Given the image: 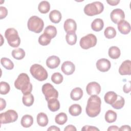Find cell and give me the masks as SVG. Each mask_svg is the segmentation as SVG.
I'll return each mask as SVG.
<instances>
[{"mask_svg":"<svg viewBox=\"0 0 131 131\" xmlns=\"http://www.w3.org/2000/svg\"><path fill=\"white\" fill-rule=\"evenodd\" d=\"M101 100L97 95H92L88 99L85 112L88 116L94 118L97 116L101 111Z\"/></svg>","mask_w":131,"mask_h":131,"instance_id":"cell-1","label":"cell"},{"mask_svg":"<svg viewBox=\"0 0 131 131\" xmlns=\"http://www.w3.org/2000/svg\"><path fill=\"white\" fill-rule=\"evenodd\" d=\"M16 89L20 90L24 95L31 93L32 84L30 82V78L26 73L20 74L14 82Z\"/></svg>","mask_w":131,"mask_h":131,"instance_id":"cell-2","label":"cell"},{"mask_svg":"<svg viewBox=\"0 0 131 131\" xmlns=\"http://www.w3.org/2000/svg\"><path fill=\"white\" fill-rule=\"evenodd\" d=\"M5 37L9 46L13 48L18 47L20 43V39L18 32L13 28L7 29L5 32Z\"/></svg>","mask_w":131,"mask_h":131,"instance_id":"cell-3","label":"cell"},{"mask_svg":"<svg viewBox=\"0 0 131 131\" xmlns=\"http://www.w3.org/2000/svg\"><path fill=\"white\" fill-rule=\"evenodd\" d=\"M30 72L32 76L38 81H42L46 80L48 74L46 70L40 64H34L31 66Z\"/></svg>","mask_w":131,"mask_h":131,"instance_id":"cell-4","label":"cell"},{"mask_svg":"<svg viewBox=\"0 0 131 131\" xmlns=\"http://www.w3.org/2000/svg\"><path fill=\"white\" fill-rule=\"evenodd\" d=\"M28 29L36 33H40L44 27V22L43 20L37 16H32L30 17L27 23Z\"/></svg>","mask_w":131,"mask_h":131,"instance_id":"cell-5","label":"cell"},{"mask_svg":"<svg viewBox=\"0 0 131 131\" xmlns=\"http://www.w3.org/2000/svg\"><path fill=\"white\" fill-rule=\"evenodd\" d=\"M104 10L103 4L100 2H94L85 6L83 11L84 13L88 16H94L100 14Z\"/></svg>","mask_w":131,"mask_h":131,"instance_id":"cell-6","label":"cell"},{"mask_svg":"<svg viewBox=\"0 0 131 131\" xmlns=\"http://www.w3.org/2000/svg\"><path fill=\"white\" fill-rule=\"evenodd\" d=\"M97 41V37L95 35L93 34H89L80 39L79 45L82 49L87 50L95 46Z\"/></svg>","mask_w":131,"mask_h":131,"instance_id":"cell-7","label":"cell"},{"mask_svg":"<svg viewBox=\"0 0 131 131\" xmlns=\"http://www.w3.org/2000/svg\"><path fill=\"white\" fill-rule=\"evenodd\" d=\"M41 90L47 101L52 99L57 98L58 97V91L51 83H46L44 84L42 86Z\"/></svg>","mask_w":131,"mask_h":131,"instance_id":"cell-8","label":"cell"},{"mask_svg":"<svg viewBox=\"0 0 131 131\" xmlns=\"http://www.w3.org/2000/svg\"><path fill=\"white\" fill-rule=\"evenodd\" d=\"M18 119L17 112L13 110H9L0 114L1 124H7L16 121Z\"/></svg>","mask_w":131,"mask_h":131,"instance_id":"cell-9","label":"cell"},{"mask_svg":"<svg viewBox=\"0 0 131 131\" xmlns=\"http://www.w3.org/2000/svg\"><path fill=\"white\" fill-rule=\"evenodd\" d=\"M86 91L89 95H97L101 92V86L97 82H91L87 84Z\"/></svg>","mask_w":131,"mask_h":131,"instance_id":"cell-10","label":"cell"},{"mask_svg":"<svg viewBox=\"0 0 131 131\" xmlns=\"http://www.w3.org/2000/svg\"><path fill=\"white\" fill-rule=\"evenodd\" d=\"M110 17L112 21L115 24H118L119 21L125 18L124 11L121 9H115L111 13Z\"/></svg>","mask_w":131,"mask_h":131,"instance_id":"cell-11","label":"cell"},{"mask_svg":"<svg viewBox=\"0 0 131 131\" xmlns=\"http://www.w3.org/2000/svg\"><path fill=\"white\" fill-rule=\"evenodd\" d=\"M97 69L102 72L108 71L111 67V63L109 60L106 58H101L96 62Z\"/></svg>","mask_w":131,"mask_h":131,"instance_id":"cell-12","label":"cell"},{"mask_svg":"<svg viewBox=\"0 0 131 131\" xmlns=\"http://www.w3.org/2000/svg\"><path fill=\"white\" fill-rule=\"evenodd\" d=\"M62 72L67 75L72 74L75 70L74 64L70 61H66L63 62L61 67Z\"/></svg>","mask_w":131,"mask_h":131,"instance_id":"cell-13","label":"cell"},{"mask_svg":"<svg viewBox=\"0 0 131 131\" xmlns=\"http://www.w3.org/2000/svg\"><path fill=\"white\" fill-rule=\"evenodd\" d=\"M119 73L121 75H130L131 74V62L129 60L124 61L119 69Z\"/></svg>","mask_w":131,"mask_h":131,"instance_id":"cell-14","label":"cell"},{"mask_svg":"<svg viewBox=\"0 0 131 131\" xmlns=\"http://www.w3.org/2000/svg\"><path fill=\"white\" fill-rule=\"evenodd\" d=\"M63 28L67 33L75 32L77 30V24L74 19L68 18L64 21Z\"/></svg>","mask_w":131,"mask_h":131,"instance_id":"cell-15","label":"cell"},{"mask_svg":"<svg viewBox=\"0 0 131 131\" xmlns=\"http://www.w3.org/2000/svg\"><path fill=\"white\" fill-rule=\"evenodd\" d=\"M60 63V58L55 55H52L49 57L46 60L47 66L51 69H55L58 67Z\"/></svg>","mask_w":131,"mask_h":131,"instance_id":"cell-16","label":"cell"},{"mask_svg":"<svg viewBox=\"0 0 131 131\" xmlns=\"http://www.w3.org/2000/svg\"><path fill=\"white\" fill-rule=\"evenodd\" d=\"M117 28L119 31L123 34H127L130 31V26L129 23L123 19L117 24Z\"/></svg>","mask_w":131,"mask_h":131,"instance_id":"cell-17","label":"cell"},{"mask_svg":"<svg viewBox=\"0 0 131 131\" xmlns=\"http://www.w3.org/2000/svg\"><path fill=\"white\" fill-rule=\"evenodd\" d=\"M49 16L51 21L54 24L59 23L62 18V15L60 12L57 10H53L51 11Z\"/></svg>","mask_w":131,"mask_h":131,"instance_id":"cell-18","label":"cell"},{"mask_svg":"<svg viewBox=\"0 0 131 131\" xmlns=\"http://www.w3.org/2000/svg\"><path fill=\"white\" fill-rule=\"evenodd\" d=\"M104 27V22L101 18L95 19L91 24L92 30L96 32H99L102 30Z\"/></svg>","mask_w":131,"mask_h":131,"instance_id":"cell-19","label":"cell"},{"mask_svg":"<svg viewBox=\"0 0 131 131\" xmlns=\"http://www.w3.org/2000/svg\"><path fill=\"white\" fill-rule=\"evenodd\" d=\"M37 123L40 126L44 127L48 124V118L47 115L42 112H40L38 114L37 116Z\"/></svg>","mask_w":131,"mask_h":131,"instance_id":"cell-20","label":"cell"},{"mask_svg":"<svg viewBox=\"0 0 131 131\" xmlns=\"http://www.w3.org/2000/svg\"><path fill=\"white\" fill-rule=\"evenodd\" d=\"M20 123L24 127L28 128L30 127L33 123V117L29 115H25L21 119Z\"/></svg>","mask_w":131,"mask_h":131,"instance_id":"cell-21","label":"cell"},{"mask_svg":"<svg viewBox=\"0 0 131 131\" xmlns=\"http://www.w3.org/2000/svg\"><path fill=\"white\" fill-rule=\"evenodd\" d=\"M83 96V91L80 88L77 87L73 89L70 94L71 98L74 101L80 100Z\"/></svg>","mask_w":131,"mask_h":131,"instance_id":"cell-22","label":"cell"},{"mask_svg":"<svg viewBox=\"0 0 131 131\" xmlns=\"http://www.w3.org/2000/svg\"><path fill=\"white\" fill-rule=\"evenodd\" d=\"M117 96V94L113 91L107 92L104 95V101L106 103L111 105L116 100Z\"/></svg>","mask_w":131,"mask_h":131,"instance_id":"cell-23","label":"cell"},{"mask_svg":"<svg viewBox=\"0 0 131 131\" xmlns=\"http://www.w3.org/2000/svg\"><path fill=\"white\" fill-rule=\"evenodd\" d=\"M48 106L51 112H56L60 108L59 101L57 98L52 99L48 101Z\"/></svg>","mask_w":131,"mask_h":131,"instance_id":"cell-24","label":"cell"},{"mask_svg":"<svg viewBox=\"0 0 131 131\" xmlns=\"http://www.w3.org/2000/svg\"><path fill=\"white\" fill-rule=\"evenodd\" d=\"M108 54L110 58L112 59H118L120 57L121 55V52L118 47L116 46H112L109 48Z\"/></svg>","mask_w":131,"mask_h":131,"instance_id":"cell-25","label":"cell"},{"mask_svg":"<svg viewBox=\"0 0 131 131\" xmlns=\"http://www.w3.org/2000/svg\"><path fill=\"white\" fill-rule=\"evenodd\" d=\"M82 112V108L78 104H74L71 105L69 108L70 114L73 116H79Z\"/></svg>","mask_w":131,"mask_h":131,"instance_id":"cell-26","label":"cell"},{"mask_svg":"<svg viewBox=\"0 0 131 131\" xmlns=\"http://www.w3.org/2000/svg\"><path fill=\"white\" fill-rule=\"evenodd\" d=\"M117 113L113 110H108L105 114V120L107 123L114 122L117 119Z\"/></svg>","mask_w":131,"mask_h":131,"instance_id":"cell-27","label":"cell"},{"mask_svg":"<svg viewBox=\"0 0 131 131\" xmlns=\"http://www.w3.org/2000/svg\"><path fill=\"white\" fill-rule=\"evenodd\" d=\"M38 9L41 13H47L49 11L50 9V4L48 1H41L38 4Z\"/></svg>","mask_w":131,"mask_h":131,"instance_id":"cell-28","label":"cell"},{"mask_svg":"<svg viewBox=\"0 0 131 131\" xmlns=\"http://www.w3.org/2000/svg\"><path fill=\"white\" fill-rule=\"evenodd\" d=\"M43 33L46 34L52 39L56 36L57 34V30L56 27L54 26L49 25L45 28Z\"/></svg>","mask_w":131,"mask_h":131,"instance_id":"cell-29","label":"cell"},{"mask_svg":"<svg viewBox=\"0 0 131 131\" xmlns=\"http://www.w3.org/2000/svg\"><path fill=\"white\" fill-rule=\"evenodd\" d=\"M34 101V96L31 93L24 95L22 98L23 104L26 106H31L33 105Z\"/></svg>","mask_w":131,"mask_h":131,"instance_id":"cell-30","label":"cell"},{"mask_svg":"<svg viewBox=\"0 0 131 131\" xmlns=\"http://www.w3.org/2000/svg\"><path fill=\"white\" fill-rule=\"evenodd\" d=\"M12 57L17 60L23 59L25 56V52L21 48H18L13 50L11 53Z\"/></svg>","mask_w":131,"mask_h":131,"instance_id":"cell-31","label":"cell"},{"mask_svg":"<svg viewBox=\"0 0 131 131\" xmlns=\"http://www.w3.org/2000/svg\"><path fill=\"white\" fill-rule=\"evenodd\" d=\"M125 104V100L123 97L120 95L117 96L116 100L112 104V106L116 110H120L122 108Z\"/></svg>","mask_w":131,"mask_h":131,"instance_id":"cell-32","label":"cell"},{"mask_svg":"<svg viewBox=\"0 0 131 131\" xmlns=\"http://www.w3.org/2000/svg\"><path fill=\"white\" fill-rule=\"evenodd\" d=\"M68 120V116L67 114L63 112H61L57 114L55 118V122L59 125H63Z\"/></svg>","mask_w":131,"mask_h":131,"instance_id":"cell-33","label":"cell"},{"mask_svg":"<svg viewBox=\"0 0 131 131\" xmlns=\"http://www.w3.org/2000/svg\"><path fill=\"white\" fill-rule=\"evenodd\" d=\"M77 39V35L75 32H70L67 33L66 36V39L69 45L71 46L75 45L76 43Z\"/></svg>","mask_w":131,"mask_h":131,"instance_id":"cell-34","label":"cell"},{"mask_svg":"<svg viewBox=\"0 0 131 131\" xmlns=\"http://www.w3.org/2000/svg\"><path fill=\"white\" fill-rule=\"evenodd\" d=\"M1 63L3 67L7 70H12L14 68V63L9 58L3 57L1 59Z\"/></svg>","mask_w":131,"mask_h":131,"instance_id":"cell-35","label":"cell"},{"mask_svg":"<svg viewBox=\"0 0 131 131\" xmlns=\"http://www.w3.org/2000/svg\"><path fill=\"white\" fill-rule=\"evenodd\" d=\"M116 31L113 27H107L104 30V34L106 38L111 39L114 38L116 35Z\"/></svg>","mask_w":131,"mask_h":131,"instance_id":"cell-36","label":"cell"},{"mask_svg":"<svg viewBox=\"0 0 131 131\" xmlns=\"http://www.w3.org/2000/svg\"><path fill=\"white\" fill-rule=\"evenodd\" d=\"M51 39L46 34L43 33L39 36L38 38V42L40 45L43 46L48 45L51 42Z\"/></svg>","mask_w":131,"mask_h":131,"instance_id":"cell-37","label":"cell"},{"mask_svg":"<svg viewBox=\"0 0 131 131\" xmlns=\"http://www.w3.org/2000/svg\"><path fill=\"white\" fill-rule=\"evenodd\" d=\"M63 80V77L61 74L59 72H56L52 74L51 76V80L55 84H60Z\"/></svg>","mask_w":131,"mask_h":131,"instance_id":"cell-38","label":"cell"},{"mask_svg":"<svg viewBox=\"0 0 131 131\" xmlns=\"http://www.w3.org/2000/svg\"><path fill=\"white\" fill-rule=\"evenodd\" d=\"M10 90V86L8 83L1 81L0 83V93L1 95H6Z\"/></svg>","mask_w":131,"mask_h":131,"instance_id":"cell-39","label":"cell"},{"mask_svg":"<svg viewBox=\"0 0 131 131\" xmlns=\"http://www.w3.org/2000/svg\"><path fill=\"white\" fill-rule=\"evenodd\" d=\"M8 14V10L5 7H0V19H3L5 18Z\"/></svg>","mask_w":131,"mask_h":131,"instance_id":"cell-40","label":"cell"},{"mask_svg":"<svg viewBox=\"0 0 131 131\" xmlns=\"http://www.w3.org/2000/svg\"><path fill=\"white\" fill-rule=\"evenodd\" d=\"M81 130H85V131H90V130H99V129L95 126H90V125H84L81 128Z\"/></svg>","mask_w":131,"mask_h":131,"instance_id":"cell-41","label":"cell"},{"mask_svg":"<svg viewBox=\"0 0 131 131\" xmlns=\"http://www.w3.org/2000/svg\"><path fill=\"white\" fill-rule=\"evenodd\" d=\"M123 91L125 93H129L130 92V81H129L127 83L125 84L123 88Z\"/></svg>","mask_w":131,"mask_h":131,"instance_id":"cell-42","label":"cell"},{"mask_svg":"<svg viewBox=\"0 0 131 131\" xmlns=\"http://www.w3.org/2000/svg\"><path fill=\"white\" fill-rule=\"evenodd\" d=\"M76 131L77 129L75 127V126L73 125H67L64 129V131Z\"/></svg>","mask_w":131,"mask_h":131,"instance_id":"cell-43","label":"cell"},{"mask_svg":"<svg viewBox=\"0 0 131 131\" xmlns=\"http://www.w3.org/2000/svg\"><path fill=\"white\" fill-rule=\"evenodd\" d=\"M6 106V102L5 99H3L2 98H0V110L2 111L4 108H5Z\"/></svg>","mask_w":131,"mask_h":131,"instance_id":"cell-44","label":"cell"},{"mask_svg":"<svg viewBox=\"0 0 131 131\" xmlns=\"http://www.w3.org/2000/svg\"><path fill=\"white\" fill-rule=\"evenodd\" d=\"M106 2L111 6H116L119 3L120 1L119 0H114V1H106Z\"/></svg>","mask_w":131,"mask_h":131,"instance_id":"cell-45","label":"cell"},{"mask_svg":"<svg viewBox=\"0 0 131 131\" xmlns=\"http://www.w3.org/2000/svg\"><path fill=\"white\" fill-rule=\"evenodd\" d=\"M60 128L57 127L55 125H52L50 127H49L47 129L48 131H50V130H51V131H53H53H60Z\"/></svg>","mask_w":131,"mask_h":131,"instance_id":"cell-46","label":"cell"},{"mask_svg":"<svg viewBox=\"0 0 131 131\" xmlns=\"http://www.w3.org/2000/svg\"><path fill=\"white\" fill-rule=\"evenodd\" d=\"M107 130L108 131H111V130H119V128L116 125H112V126H110L107 128Z\"/></svg>","mask_w":131,"mask_h":131,"instance_id":"cell-47","label":"cell"},{"mask_svg":"<svg viewBox=\"0 0 131 131\" xmlns=\"http://www.w3.org/2000/svg\"><path fill=\"white\" fill-rule=\"evenodd\" d=\"M130 128L129 125H124L122 126L120 128H119V130H130Z\"/></svg>","mask_w":131,"mask_h":131,"instance_id":"cell-48","label":"cell"}]
</instances>
